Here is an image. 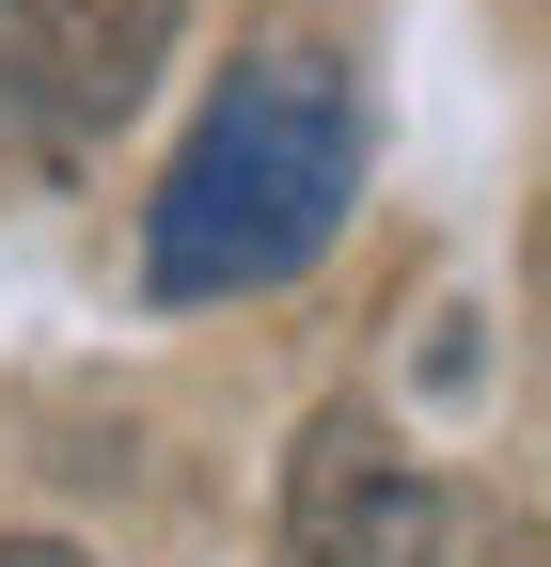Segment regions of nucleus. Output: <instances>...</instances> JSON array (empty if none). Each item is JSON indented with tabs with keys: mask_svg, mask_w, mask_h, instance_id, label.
I'll use <instances>...</instances> for the list:
<instances>
[{
	"mask_svg": "<svg viewBox=\"0 0 551 567\" xmlns=\"http://www.w3.org/2000/svg\"><path fill=\"white\" fill-rule=\"evenodd\" d=\"M347 189H363V95H347V63L268 48L174 142V174L143 205V268H158V300H268V284H300L331 252Z\"/></svg>",
	"mask_w": 551,
	"mask_h": 567,
	"instance_id": "nucleus-1",
	"label": "nucleus"
},
{
	"mask_svg": "<svg viewBox=\"0 0 551 567\" xmlns=\"http://www.w3.org/2000/svg\"><path fill=\"white\" fill-rule=\"evenodd\" d=\"M441 551V488L394 442L378 410H315L284 457V520H268V567H426Z\"/></svg>",
	"mask_w": 551,
	"mask_h": 567,
	"instance_id": "nucleus-2",
	"label": "nucleus"
},
{
	"mask_svg": "<svg viewBox=\"0 0 551 567\" xmlns=\"http://www.w3.org/2000/svg\"><path fill=\"white\" fill-rule=\"evenodd\" d=\"M189 0H0V111L48 158H80L95 126H126V95L158 80Z\"/></svg>",
	"mask_w": 551,
	"mask_h": 567,
	"instance_id": "nucleus-3",
	"label": "nucleus"
},
{
	"mask_svg": "<svg viewBox=\"0 0 551 567\" xmlns=\"http://www.w3.org/2000/svg\"><path fill=\"white\" fill-rule=\"evenodd\" d=\"M0 567H80V551H63V536H17V551H0Z\"/></svg>",
	"mask_w": 551,
	"mask_h": 567,
	"instance_id": "nucleus-4",
	"label": "nucleus"
},
{
	"mask_svg": "<svg viewBox=\"0 0 551 567\" xmlns=\"http://www.w3.org/2000/svg\"><path fill=\"white\" fill-rule=\"evenodd\" d=\"M505 567H551V520H520V536H505Z\"/></svg>",
	"mask_w": 551,
	"mask_h": 567,
	"instance_id": "nucleus-5",
	"label": "nucleus"
},
{
	"mask_svg": "<svg viewBox=\"0 0 551 567\" xmlns=\"http://www.w3.org/2000/svg\"><path fill=\"white\" fill-rule=\"evenodd\" d=\"M536 300H551V205H536Z\"/></svg>",
	"mask_w": 551,
	"mask_h": 567,
	"instance_id": "nucleus-6",
	"label": "nucleus"
}]
</instances>
